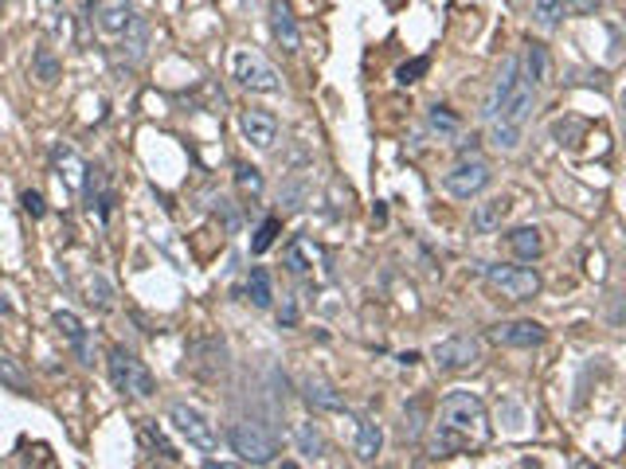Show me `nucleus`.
Masks as SVG:
<instances>
[{"label":"nucleus","mask_w":626,"mask_h":469,"mask_svg":"<svg viewBox=\"0 0 626 469\" xmlns=\"http://www.w3.org/2000/svg\"><path fill=\"white\" fill-rule=\"evenodd\" d=\"M529 114H532V83L520 71V59L509 55L486 98V125H490L493 149L513 153L520 145V129H525Z\"/></svg>","instance_id":"f257e3e1"},{"label":"nucleus","mask_w":626,"mask_h":469,"mask_svg":"<svg viewBox=\"0 0 626 469\" xmlns=\"http://www.w3.org/2000/svg\"><path fill=\"white\" fill-rule=\"evenodd\" d=\"M439 423L459 430L470 442L490 438V411H486V403L478 395H470V391H450V395L439 403Z\"/></svg>","instance_id":"f03ea898"},{"label":"nucleus","mask_w":626,"mask_h":469,"mask_svg":"<svg viewBox=\"0 0 626 469\" xmlns=\"http://www.w3.org/2000/svg\"><path fill=\"white\" fill-rule=\"evenodd\" d=\"M106 372H110V384L122 391V395H137V399H153L156 395V380L153 372L146 368V360H137L129 348H110V360H106Z\"/></svg>","instance_id":"7ed1b4c3"},{"label":"nucleus","mask_w":626,"mask_h":469,"mask_svg":"<svg viewBox=\"0 0 626 469\" xmlns=\"http://www.w3.org/2000/svg\"><path fill=\"white\" fill-rule=\"evenodd\" d=\"M227 446H231V454H239V462H247V465H270L278 458V442H274V434L251 419H239V423L227 426Z\"/></svg>","instance_id":"20e7f679"},{"label":"nucleus","mask_w":626,"mask_h":469,"mask_svg":"<svg viewBox=\"0 0 626 469\" xmlns=\"http://www.w3.org/2000/svg\"><path fill=\"white\" fill-rule=\"evenodd\" d=\"M168 423H173V430L188 442L192 450H200V454H216L219 450L216 423L207 419L200 407H192V403H173V407H168Z\"/></svg>","instance_id":"39448f33"},{"label":"nucleus","mask_w":626,"mask_h":469,"mask_svg":"<svg viewBox=\"0 0 626 469\" xmlns=\"http://www.w3.org/2000/svg\"><path fill=\"white\" fill-rule=\"evenodd\" d=\"M490 282V290H498L501 297H509V302H532V297L540 294V274L532 266H505V263H493L481 270Z\"/></svg>","instance_id":"423d86ee"},{"label":"nucleus","mask_w":626,"mask_h":469,"mask_svg":"<svg viewBox=\"0 0 626 469\" xmlns=\"http://www.w3.org/2000/svg\"><path fill=\"white\" fill-rule=\"evenodd\" d=\"M490 180H493V173L481 156H462L450 173H442V188H447V195H454V200H474V195L490 188Z\"/></svg>","instance_id":"0eeeda50"},{"label":"nucleus","mask_w":626,"mask_h":469,"mask_svg":"<svg viewBox=\"0 0 626 469\" xmlns=\"http://www.w3.org/2000/svg\"><path fill=\"white\" fill-rule=\"evenodd\" d=\"M86 20L90 28L106 39H122L134 28V0H86Z\"/></svg>","instance_id":"6e6552de"},{"label":"nucleus","mask_w":626,"mask_h":469,"mask_svg":"<svg viewBox=\"0 0 626 469\" xmlns=\"http://www.w3.org/2000/svg\"><path fill=\"white\" fill-rule=\"evenodd\" d=\"M235 78H239V86L255 90V95H274V90L282 86L278 71H274L270 63L258 55V51H251V47L235 51Z\"/></svg>","instance_id":"1a4fd4ad"},{"label":"nucleus","mask_w":626,"mask_h":469,"mask_svg":"<svg viewBox=\"0 0 626 469\" xmlns=\"http://www.w3.org/2000/svg\"><path fill=\"white\" fill-rule=\"evenodd\" d=\"M430 360L439 364L442 372H466L474 368V364H481V341L478 336H447V341H439L435 348H430Z\"/></svg>","instance_id":"9d476101"},{"label":"nucleus","mask_w":626,"mask_h":469,"mask_svg":"<svg viewBox=\"0 0 626 469\" xmlns=\"http://www.w3.org/2000/svg\"><path fill=\"white\" fill-rule=\"evenodd\" d=\"M486 336H490L493 344H501V348H537V344L548 341V329H544L540 321L520 317V321H498Z\"/></svg>","instance_id":"9b49d317"},{"label":"nucleus","mask_w":626,"mask_h":469,"mask_svg":"<svg viewBox=\"0 0 626 469\" xmlns=\"http://www.w3.org/2000/svg\"><path fill=\"white\" fill-rule=\"evenodd\" d=\"M51 324L59 329V336L71 344V352H75L78 360H83V364H95V336H90V329L75 317L71 309H59L56 317H51Z\"/></svg>","instance_id":"f8f14e48"},{"label":"nucleus","mask_w":626,"mask_h":469,"mask_svg":"<svg viewBox=\"0 0 626 469\" xmlns=\"http://www.w3.org/2000/svg\"><path fill=\"white\" fill-rule=\"evenodd\" d=\"M239 129H243V137L251 141L258 153L274 149V141H278V117L267 114V110H243L239 114Z\"/></svg>","instance_id":"ddd939ff"},{"label":"nucleus","mask_w":626,"mask_h":469,"mask_svg":"<svg viewBox=\"0 0 626 469\" xmlns=\"http://www.w3.org/2000/svg\"><path fill=\"white\" fill-rule=\"evenodd\" d=\"M270 35H274V44H278L286 55H294V51L302 47V32H298L294 12H290L286 0H270Z\"/></svg>","instance_id":"4468645a"},{"label":"nucleus","mask_w":626,"mask_h":469,"mask_svg":"<svg viewBox=\"0 0 626 469\" xmlns=\"http://www.w3.org/2000/svg\"><path fill=\"white\" fill-rule=\"evenodd\" d=\"M509 212H513V200H509V195H490V200L474 204L470 224H474V231H481V234H493V231H501Z\"/></svg>","instance_id":"2eb2a0df"},{"label":"nucleus","mask_w":626,"mask_h":469,"mask_svg":"<svg viewBox=\"0 0 626 469\" xmlns=\"http://www.w3.org/2000/svg\"><path fill=\"white\" fill-rule=\"evenodd\" d=\"M51 161H56V176L63 180V188L83 192V185H86V161L83 156H78L75 149H67V145H59L56 153H51Z\"/></svg>","instance_id":"dca6fc26"},{"label":"nucleus","mask_w":626,"mask_h":469,"mask_svg":"<svg viewBox=\"0 0 626 469\" xmlns=\"http://www.w3.org/2000/svg\"><path fill=\"white\" fill-rule=\"evenodd\" d=\"M505 243H509V251H513L520 263H537V258L544 254V234H540V227H532V224L513 227L505 234Z\"/></svg>","instance_id":"f3484780"},{"label":"nucleus","mask_w":626,"mask_h":469,"mask_svg":"<svg viewBox=\"0 0 626 469\" xmlns=\"http://www.w3.org/2000/svg\"><path fill=\"white\" fill-rule=\"evenodd\" d=\"M380 450H384V426L376 419H360L357 423V462L369 465L380 458Z\"/></svg>","instance_id":"a211bd4d"},{"label":"nucleus","mask_w":626,"mask_h":469,"mask_svg":"<svg viewBox=\"0 0 626 469\" xmlns=\"http://www.w3.org/2000/svg\"><path fill=\"white\" fill-rule=\"evenodd\" d=\"M302 399L309 403L313 411H345V399L325 384V380H306L302 384Z\"/></svg>","instance_id":"6ab92c4d"},{"label":"nucleus","mask_w":626,"mask_h":469,"mask_svg":"<svg viewBox=\"0 0 626 469\" xmlns=\"http://www.w3.org/2000/svg\"><path fill=\"white\" fill-rule=\"evenodd\" d=\"M529 16L540 32H556L560 20L568 16V8H564V0H529Z\"/></svg>","instance_id":"aec40b11"},{"label":"nucleus","mask_w":626,"mask_h":469,"mask_svg":"<svg viewBox=\"0 0 626 469\" xmlns=\"http://www.w3.org/2000/svg\"><path fill=\"white\" fill-rule=\"evenodd\" d=\"M282 258H286V266H290L294 274H309L313 263L321 258V251L309 239H290V243H286V251H282Z\"/></svg>","instance_id":"412c9836"},{"label":"nucleus","mask_w":626,"mask_h":469,"mask_svg":"<svg viewBox=\"0 0 626 469\" xmlns=\"http://www.w3.org/2000/svg\"><path fill=\"white\" fill-rule=\"evenodd\" d=\"M0 384L16 391V395H32V375L24 372V364L16 356H5V352H0Z\"/></svg>","instance_id":"4be33fe9"},{"label":"nucleus","mask_w":626,"mask_h":469,"mask_svg":"<svg viewBox=\"0 0 626 469\" xmlns=\"http://www.w3.org/2000/svg\"><path fill=\"white\" fill-rule=\"evenodd\" d=\"M294 446H298V454H306V458H313L318 462L321 454H325V438H321V430H318V423H294Z\"/></svg>","instance_id":"5701e85b"},{"label":"nucleus","mask_w":626,"mask_h":469,"mask_svg":"<svg viewBox=\"0 0 626 469\" xmlns=\"http://www.w3.org/2000/svg\"><path fill=\"white\" fill-rule=\"evenodd\" d=\"M137 442H141V450H161V458L165 462H180V454L173 450V442H168L165 434H161V430H156V423H137Z\"/></svg>","instance_id":"b1692460"},{"label":"nucleus","mask_w":626,"mask_h":469,"mask_svg":"<svg viewBox=\"0 0 626 469\" xmlns=\"http://www.w3.org/2000/svg\"><path fill=\"white\" fill-rule=\"evenodd\" d=\"M247 297H251L255 309H270L274 305V285H270V274L263 266H255L247 274Z\"/></svg>","instance_id":"393cba45"},{"label":"nucleus","mask_w":626,"mask_h":469,"mask_svg":"<svg viewBox=\"0 0 626 469\" xmlns=\"http://www.w3.org/2000/svg\"><path fill=\"white\" fill-rule=\"evenodd\" d=\"M548 67H552V63H548V51H544L540 44H529V47H525V59H520V71H525L529 83H532V86L548 83Z\"/></svg>","instance_id":"a878e982"},{"label":"nucleus","mask_w":626,"mask_h":469,"mask_svg":"<svg viewBox=\"0 0 626 469\" xmlns=\"http://www.w3.org/2000/svg\"><path fill=\"white\" fill-rule=\"evenodd\" d=\"M83 297H86V305H95V309H114V285L106 282V274H90L83 282Z\"/></svg>","instance_id":"bb28decb"},{"label":"nucleus","mask_w":626,"mask_h":469,"mask_svg":"<svg viewBox=\"0 0 626 469\" xmlns=\"http://www.w3.org/2000/svg\"><path fill=\"white\" fill-rule=\"evenodd\" d=\"M59 71H63V67H59V59H56V51L39 44V47H35V55H32V78H39L44 86H51V83L59 78Z\"/></svg>","instance_id":"cd10ccee"},{"label":"nucleus","mask_w":626,"mask_h":469,"mask_svg":"<svg viewBox=\"0 0 626 469\" xmlns=\"http://www.w3.org/2000/svg\"><path fill=\"white\" fill-rule=\"evenodd\" d=\"M470 446V438H462L459 430H450V426H442L435 430V438H430V450H435V458H450V454H462Z\"/></svg>","instance_id":"c85d7f7f"},{"label":"nucleus","mask_w":626,"mask_h":469,"mask_svg":"<svg viewBox=\"0 0 626 469\" xmlns=\"http://www.w3.org/2000/svg\"><path fill=\"white\" fill-rule=\"evenodd\" d=\"M235 188H239L243 200H258L263 195V173L255 165H235Z\"/></svg>","instance_id":"c756f323"},{"label":"nucleus","mask_w":626,"mask_h":469,"mask_svg":"<svg viewBox=\"0 0 626 469\" xmlns=\"http://www.w3.org/2000/svg\"><path fill=\"white\" fill-rule=\"evenodd\" d=\"M427 122H430V129H435V134H442V137H454V134L462 129V117L454 114L450 106H430Z\"/></svg>","instance_id":"7c9ffc66"},{"label":"nucleus","mask_w":626,"mask_h":469,"mask_svg":"<svg viewBox=\"0 0 626 469\" xmlns=\"http://www.w3.org/2000/svg\"><path fill=\"white\" fill-rule=\"evenodd\" d=\"M583 134H587V122H583V117H564V122L552 125V137L560 141V145H568V149H576L580 141H583Z\"/></svg>","instance_id":"2f4dec72"},{"label":"nucleus","mask_w":626,"mask_h":469,"mask_svg":"<svg viewBox=\"0 0 626 469\" xmlns=\"http://www.w3.org/2000/svg\"><path fill=\"white\" fill-rule=\"evenodd\" d=\"M278 231H282V219L278 215H267L263 224H258V231H255V239H251V251L255 254H263V251H270V243L278 239Z\"/></svg>","instance_id":"473e14b6"},{"label":"nucleus","mask_w":626,"mask_h":469,"mask_svg":"<svg viewBox=\"0 0 626 469\" xmlns=\"http://www.w3.org/2000/svg\"><path fill=\"white\" fill-rule=\"evenodd\" d=\"M427 67H430V59H411V63H403V67L396 71V78H399V83L403 86H411V83H419V75H427Z\"/></svg>","instance_id":"72a5a7b5"},{"label":"nucleus","mask_w":626,"mask_h":469,"mask_svg":"<svg viewBox=\"0 0 626 469\" xmlns=\"http://www.w3.org/2000/svg\"><path fill=\"white\" fill-rule=\"evenodd\" d=\"M302 200H306V176H298L294 185L282 192V204L290 207V212H298V207H302Z\"/></svg>","instance_id":"f704fd0d"},{"label":"nucleus","mask_w":626,"mask_h":469,"mask_svg":"<svg viewBox=\"0 0 626 469\" xmlns=\"http://www.w3.org/2000/svg\"><path fill=\"white\" fill-rule=\"evenodd\" d=\"M20 204H24V212H28L32 219H44V215H47V207H44V195H39V192H32V188L20 195Z\"/></svg>","instance_id":"c9c22d12"},{"label":"nucleus","mask_w":626,"mask_h":469,"mask_svg":"<svg viewBox=\"0 0 626 469\" xmlns=\"http://www.w3.org/2000/svg\"><path fill=\"white\" fill-rule=\"evenodd\" d=\"M278 324H282V329H294V324H298V302H294V297H282V305H278Z\"/></svg>","instance_id":"e433bc0d"},{"label":"nucleus","mask_w":626,"mask_h":469,"mask_svg":"<svg viewBox=\"0 0 626 469\" xmlns=\"http://www.w3.org/2000/svg\"><path fill=\"white\" fill-rule=\"evenodd\" d=\"M619 106H622V129H626V90H622V98H619Z\"/></svg>","instance_id":"4c0bfd02"},{"label":"nucleus","mask_w":626,"mask_h":469,"mask_svg":"<svg viewBox=\"0 0 626 469\" xmlns=\"http://www.w3.org/2000/svg\"><path fill=\"white\" fill-rule=\"evenodd\" d=\"M247 5H251V0H247Z\"/></svg>","instance_id":"58836bf2"},{"label":"nucleus","mask_w":626,"mask_h":469,"mask_svg":"<svg viewBox=\"0 0 626 469\" xmlns=\"http://www.w3.org/2000/svg\"><path fill=\"white\" fill-rule=\"evenodd\" d=\"M0 5H5V0H0Z\"/></svg>","instance_id":"ea45409f"}]
</instances>
